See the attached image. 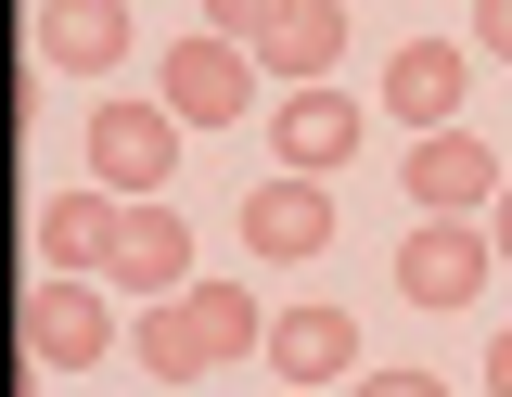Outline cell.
I'll return each mask as SVG.
<instances>
[{
	"mask_svg": "<svg viewBox=\"0 0 512 397\" xmlns=\"http://www.w3.org/2000/svg\"><path fill=\"white\" fill-rule=\"evenodd\" d=\"M244 346H269V308H256L244 282H192V295H154V308H141V372H154V385H205V372H231Z\"/></svg>",
	"mask_w": 512,
	"mask_h": 397,
	"instance_id": "1",
	"label": "cell"
},
{
	"mask_svg": "<svg viewBox=\"0 0 512 397\" xmlns=\"http://www.w3.org/2000/svg\"><path fill=\"white\" fill-rule=\"evenodd\" d=\"M167 167H180V116L141 103V90H103V103H90V180H103L116 205H154Z\"/></svg>",
	"mask_w": 512,
	"mask_h": 397,
	"instance_id": "2",
	"label": "cell"
},
{
	"mask_svg": "<svg viewBox=\"0 0 512 397\" xmlns=\"http://www.w3.org/2000/svg\"><path fill=\"white\" fill-rule=\"evenodd\" d=\"M487 269H500V231H474V218H410L397 231V295L436 308V321L487 295Z\"/></svg>",
	"mask_w": 512,
	"mask_h": 397,
	"instance_id": "3",
	"label": "cell"
},
{
	"mask_svg": "<svg viewBox=\"0 0 512 397\" xmlns=\"http://www.w3.org/2000/svg\"><path fill=\"white\" fill-rule=\"evenodd\" d=\"M154 90H167V116H180V129H244L256 52H244V39H180V52L154 65Z\"/></svg>",
	"mask_w": 512,
	"mask_h": 397,
	"instance_id": "4",
	"label": "cell"
},
{
	"mask_svg": "<svg viewBox=\"0 0 512 397\" xmlns=\"http://www.w3.org/2000/svg\"><path fill=\"white\" fill-rule=\"evenodd\" d=\"M333 218H346V205L320 193V180H295V167H269V180L244 193V257H269V269H308L320 244H333Z\"/></svg>",
	"mask_w": 512,
	"mask_h": 397,
	"instance_id": "5",
	"label": "cell"
},
{
	"mask_svg": "<svg viewBox=\"0 0 512 397\" xmlns=\"http://www.w3.org/2000/svg\"><path fill=\"white\" fill-rule=\"evenodd\" d=\"M359 90H282L269 103V154L295 167V180H333V167H359Z\"/></svg>",
	"mask_w": 512,
	"mask_h": 397,
	"instance_id": "6",
	"label": "cell"
},
{
	"mask_svg": "<svg viewBox=\"0 0 512 397\" xmlns=\"http://www.w3.org/2000/svg\"><path fill=\"white\" fill-rule=\"evenodd\" d=\"M116 346V282H39L26 295V359L39 372H90Z\"/></svg>",
	"mask_w": 512,
	"mask_h": 397,
	"instance_id": "7",
	"label": "cell"
},
{
	"mask_svg": "<svg viewBox=\"0 0 512 397\" xmlns=\"http://www.w3.org/2000/svg\"><path fill=\"white\" fill-rule=\"evenodd\" d=\"M384 103H397L410 129H461V103H474V39H397V52H384Z\"/></svg>",
	"mask_w": 512,
	"mask_h": 397,
	"instance_id": "8",
	"label": "cell"
},
{
	"mask_svg": "<svg viewBox=\"0 0 512 397\" xmlns=\"http://www.w3.org/2000/svg\"><path fill=\"white\" fill-rule=\"evenodd\" d=\"M500 180L512 167L474 129H423L410 141V205H423V218H474V205H500Z\"/></svg>",
	"mask_w": 512,
	"mask_h": 397,
	"instance_id": "9",
	"label": "cell"
},
{
	"mask_svg": "<svg viewBox=\"0 0 512 397\" xmlns=\"http://www.w3.org/2000/svg\"><path fill=\"white\" fill-rule=\"evenodd\" d=\"M333 65H346V0H282L256 26V77L269 90H320Z\"/></svg>",
	"mask_w": 512,
	"mask_h": 397,
	"instance_id": "10",
	"label": "cell"
},
{
	"mask_svg": "<svg viewBox=\"0 0 512 397\" xmlns=\"http://www.w3.org/2000/svg\"><path fill=\"white\" fill-rule=\"evenodd\" d=\"M141 0H39V65L52 77H116Z\"/></svg>",
	"mask_w": 512,
	"mask_h": 397,
	"instance_id": "11",
	"label": "cell"
},
{
	"mask_svg": "<svg viewBox=\"0 0 512 397\" xmlns=\"http://www.w3.org/2000/svg\"><path fill=\"white\" fill-rule=\"evenodd\" d=\"M103 282L141 295V308H154V295H192V282H205V269H192V218H180V205H128L116 269H103Z\"/></svg>",
	"mask_w": 512,
	"mask_h": 397,
	"instance_id": "12",
	"label": "cell"
},
{
	"mask_svg": "<svg viewBox=\"0 0 512 397\" xmlns=\"http://www.w3.org/2000/svg\"><path fill=\"white\" fill-rule=\"evenodd\" d=\"M116 231H128V205L103 193V180H90V193H52L39 205V269H52V282H103V269H116Z\"/></svg>",
	"mask_w": 512,
	"mask_h": 397,
	"instance_id": "13",
	"label": "cell"
},
{
	"mask_svg": "<svg viewBox=\"0 0 512 397\" xmlns=\"http://www.w3.org/2000/svg\"><path fill=\"white\" fill-rule=\"evenodd\" d=\"M269 372H282V385H333V372H359V321H346V308H282V321H269Z\"/></svg>",
	"mask_w": 512,
	"mask_h": 397,
	"instance_id": "14",
	"label": "cell"
},
{
	"mask_svg": "<svg viewBox=\"0 0 512 397\" xmlns=\"http://www.w3.org/2000/svg\"><path fill=\"white\" fill-rule=\"evenodd\" d=\"M269 13H282V0H205V39H244V52H256Z\"/></svg>",
	"mask_w": 512,
	"mask_h": 397,
	"instance_id": "15",
	"label": "cell"
},
{
	"mask_svg": "<svg viewBox=\"0 0 512 397\" xmlns=\"http://www.w3.org/2000/svg\"><path fill=\"white\" fill-rule=\"evenodd\" d=\"M474 52H487V65H512V0H474Z\"/></svg>",
	"mask_w": 512,
	"mask_h": 397,
	"instance_id": "16",
	"label": "cell"
},
{
	"mask_svg": "<svg viewBox=\"0 0 512 397\" xmlns=\"http://www.w3.org/2000/svg\"><path fill=\"white\" fill-rule=\"evenodd\" d=\"M359 397H448L436 372H359Z\"/></svg>",
	"mask_w": 512,
	"mask_h": 397,
	"instance_id": "17",
	"label": "cell"
},
{
	"mask_svg": "<svg viewBox=\"0 0 512 397\" xmlns=\"http://www.w3.org/2000/svg\"><path fill=\"white\" fill-rule=\"evenodd\" d=\"M487 397H512V321L487 333Z\"/></svg>",
	"mask_w": 512,
	"mask_h": 397,
	"instance_id": "18",
	"label": "cell"
},
{
	"mask_svg": "<svg viewBox=\"0 0 512 397\" xmlns=\"http://www.w3.org/2000/svg\"><path fill=\"white\" fill-rule=\"evenodd\" d=\"M487 231H500V269H512V180H500V205H487Z\"/></svg>",
	"mask_w": 512,
	"mask_h": 397,
	"instance_id": "19",
	"label": "cell"
},
{
	"mask_svg": "<svg viewBox=\"0 0 512 397\" xmlns=\"http://www.w3.org/2000/svg\"><path fill=\"white\" fill-rule=\"evenodd\" d=\"M282 397H308V385H282Z\"/></svg>",
	"mask_w": 512,
	"mask_h": 397,
	"instance_id": "20",
	"label": "cell"
},
{
	"mask_svg": "<svg viewBox=\"0 0 512 397\" xmlns=\"http://www.w3.org/2000/svg\"><path fill=\"white\" fill-rule=\"evenodd\" d=\"M461 13H474V0H461Z\"/></svg>",
	"mask_w": 512,
	"mask_h": 397,
	"instance_id": "21",
	"label": "cell"
}]
</instances>
